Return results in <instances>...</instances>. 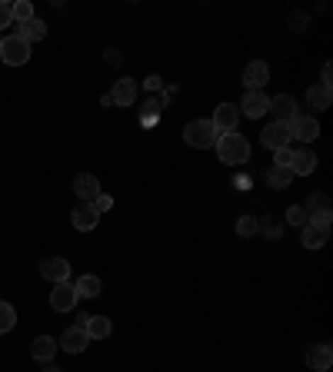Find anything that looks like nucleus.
<instances>
[{
  "label": "nucleus",
  "mask_w": 333,
  "mask_h": 372,
  "mask_svg": "<svg viewBox=\"0 0 333 372\" xmlns=\"http://www.w3.org/2000/svg\"><path fill=\"white\" fill-rule=\"evenodd\" d=\"M307 366H310L313 372H327L333 366V349L330 342H317V346H307Z\"/></svg>",
  "instance_id": "nucleus-12"
},
{
  "label": "nucleus",
  "mask_w": 333,
  "mask_h": 372,
  "mask_svg": "<svg viewBox=\"0 0 333 372\" xmlns=\"http://www.w3.org/2000/svg\"><path fill=\"white\" fill-rule=\"evenodd\" d=\"M307 216H310V223H320V226H330V219H333V213H330V199L323 197V193H317V197H310V203H307Z\"/></svg>",
  "instance_id": "nucleus-15"
},
{
  "label": "nucleus",
  "mask_w": 333,
  "mask_h": 372,
  "mask_svg": "<svg viewBox=\"0 0 333 372\" xmlns=\"http://www.w3.org/2000/svg\"><path fill=\"white\" fill-rule=\"evenodd\" d=\"M313 170H317V153H313V150H293L290 173L293 176H310Z\"/></svg>",
  "instance_id": "nucleus-18"
},
{
  "label": "nucleus",
  "mask_w": 333,
  "mask_h": 372,
  "mask_svg": "<svg viewBox=\"0 0 333 372\" xmlns=\"http://www.w3.org/2000/svg\"><path fill=\"white\" fill-rule=\"evenodd\" d=\"M287 223H290V226H300V230H303V226L310 223V216H307V209H303V207H290L287 209Z\"/></svg>",
  "instance_id": "nucleus-29"
},
{
  "label": "nucleus",
  "mask_w": 333,
  "mask_h": 372,
  "mask_svg": "<svg viewBox=\"0 0 333 372\" xmlns=\"http://www.w3.org/2000/svg\"><path fill=\"white\" fill-rule=\"evenodd\" d=\"M70 223H74V230H80V233L97 230V223H100L97 207H94V203H80V207H74V213H70Z\"/></svg>",
  "instance_id": "nucleus-11"
},
{
  "label": "nucleus",
  "mask_w": 333,
  "mask_h": 372,
  "mask_svg": "<svg viewBox=\"0 0 333 372\" xmlns=\"http://www.w3.org/2000/svg\"><path fill=\"white\" fill-rule=\"evenodd\" d=\"M270 83V66L264 60H250L244 70V87L247 90H264Z\"/></svg>",
  "instance_id": "nucleus-13"
},
{
  "label": "nucleus",
  "mask_w": 333,
  "mask_h": 372,
  "mask_svg": "<svg viewBox=\"0 0 333 372\" xmlns=\"http://www.w3.org/2000/svg\"><path fill=\"white\" fill-rule=\"evenodd\" d=\"M40 276L50 279V283H70V263H67L64 256H47L44 263H40Z\"/></svg>",
  "instance_id": "nucleus-9"
},
{
  "label": "nucleus",
  "mask_w": 333,
  "mask_h": 372,
  "mask_svg": "<svg viewBox=\"0 0 333 372\" xmlns=\"http://www.w3.org/2000/svg\"><path fill=\"white\" fill-rule=\"evenodd\" d=\"M184 140H187V146H193V150H210V146H217L220 133L213 130L210 120H193L184 127Z\"/></svg>",
  "instance_id": "nucleus-2"
},
{
  "label": "nucleus",
  "mask_w": 333,
  "mask_h": 372,
  "mask_svg": "<svg viewBox=\"0 0 333 372\" xmlns=\"http://www.w3.org/2000/svg\"><path fill=\"white\" fill-rule=\"evenodd\" d=\"M327 240H330V226H320V223H307V226H303V236H300V243H303L307 250H320Z\"/></svg>",
  "instance_id": "nucleus-19"
},
{
  "label": "nucleus",
  "mask_w": 333,
  "mask_h": 372,
  "mask_svg": "<svg viewBox=\"0 0 333 372\" xmlns=\"http://www.w3.org/2000/svg\"><path fill=\"white\" fill-rule=\"evenodd\" d=\"M256 230H266L270 240H280V226L277 223H266V219H256Z\"/></svg>",
  "instance_id": "nucleus-31"
},
{
  "label": "nucleus",
  "mask_w": 333,
  "mask_h": 372,
  "mask_svg": "<svg viewBox=\"0 0 333 372\" xmlns=\"http://www.w3.org/2000/svg\"><path fill=\"white\" fill-rule=\"evenodd\" d=\"M240 117H250V120H260L266 110H270V97H266L264 90H247L244 100H240Z\"/></svg>",
  "instance_id": "nucleus-4"
},
{
  "label": "nucleus",
  "mask_w": 333,
  "mask_h": 372,
  "mask_svg": "<svg viewBox=\"0 0 333 372\" xmlns=\"http://www.w3.org/2000/svg\"><path fill=\"white\" fill-rule=\"evenodd\" d=\"M290 133L303 143H313L320 136V123H317V117H310V113H297V117L290 120Z\"/></svg>",
  "instance_id": "nucleus-5"
},
{
  "label": "nucleus",
  "mask_w": 333,
  "mask_h": 372,
  "mask_svg": "<svg viewBox=\"0 0 333 372\" xmlns=\"http://www.w3.org/2000/svg\"><path fill=\"white\" fill-rule=\"evenodd\" d=\"M87 336L90 339H107V336H111L113 332V326H111V319L107 316H87Z\"/></svg>",
  "instance_id": "nucleus-22"
},
{
  "label": "nucleus",
  "mask_w": 333,
  "mask_h": 372,
  "mask_svg": "<svg viewBox=\"0 0 333 372\" xmlns=\"http://www.w3.org/2000/svg\"><path fill=\"white\" fill-rule=\"evenodd\" d=\"M273 160H277L273 166H290V160H293V150H290V146H283V150H273Z\"/></svg>",
  "instance_id": "nucleus-32"
},
{
  "label": "nucleus",
  "mask_w": 333,
  "mask_h": 372,
  "mask_svg": "<svg viewBox=\"0 0 333 372\" xmlns=\"http://www.w3.org/2000/svg\"><path fill=\"white\" fill-rule=\"evenodd\" d=\"M266 113H273V123H290L300 110H297V100L290 93H280V97H270V110Z\"/></svg>",
  "instance_id": "nucleus-10"
},
{
  "label": "nucleus",
  "mask_w": 333,
  "mask_h": 372,
  "mask_svg": "<svg viewBox=\"0 0 333 372\" xmlns=\"http://www.w3.org/2000/svg\"><path fill=\"white\" fill-rule=\"evenodd\" d=\"M17 326V313H13L11 303H0V332H11Z\"/></svg>",
  "instance_id": "nucleus-26"
},
{
  "label": "nucleus",
  "mask_w": 333,
  "mask_h": 372,
  "mask_svg": "<svg viewBox=\"0 0 333 372\" xmlns=\"http://www.w3.org/2000/svg\"><path fill=\"white\" fill-rule=\"evenodd\" d=\"M74 289H77V296H87V299H94V296H100V289H103V286H100V276L84 273L77 279V286H74Z\"/></svg>",
  "instance_id": "nucleus-24"
},
{
  "label": "nucleus",
  "mask_w": 333,
  "mask_h": 372,
  "mask_svg": "<svg viewBox=\"0 0 333 372\" xmlns=\"http://www.w3.org/2000/svg\"><path fill=\"white\" fill-rule=\"evenodd\" d=\"M111 100H113V107H130L133 100H137V80H130V77L117 80L111 90Z\"/></svg>",
  "instance_id": "nucleus-17"
},
{
  "label": "nucleus",
  "mask_w": 333,
  "mask_h": 372,
  "mask_svg": "<svg viewBox=\"0 0 333 372\" xmlns=\"http://www.w3.org/2000/svg\"><path fill=\"white\" fill-rule=\"evenodd\" d=\"M87 342H90V336H87V329H80V326H70L60 336V342H57V349H67V352H84L87 349Z\"/></svg>",
  "instance_id": "nucleus-16"
},
{
  "label": "nucleus",
  "mask_w": 333,
  "mask_h": 372,
  "mask_svg": "<svg viewBox=\"0 0 333 372\" xmlns=\"http://www.w3.org/2000/svg\"><path fill=\"white\" fill-rule=\"evenodd\" d=\"M320 87H333V66L330 64H323V70H320Z\"/></svg>",
  "instance_id": "nucleus-34"
},
{
  "label": "nucleus",
  "mask_w": 333,
  "mask_h": 372,
  "mask_svg": "<svg viewBox=\"0 0 333 372\" xmlns=\"http://www.w3.org/2000/svg\"><path fill=\"white\" fill-rule=\"evenodd\" d=\"M94 207H97V213H107V209L113 207V197H107V193H100V197L94 199Z\"/></svg>",
  "instance_id": "nucleus-33"
},
{
  "label": "nucleus",
  "mask_w": 333,
  "mask_h": 372,
  "mask_svg": "<svg viewBox=\"0 0 333 372\" xmlns=\"http://www.w3.org/2000/svg\"><path fill=\"white\" fill-rule=\"evenodd\" d=\"M17 37H23L27 44H33V40H44V37H47V23L37 21V17H30V21L17 23Z\"/></svg>",
  "instance_id": "nucleus-20"
},
{
  "label": "nucleus",
  "mask_w": 333,
  "mask_h": 372,
  "mask_svg": "<svg viewBox=\"0 0 333 372\" xmlns=\"http://www.w3.org/2000/svg\"><path fill=\"white\" fill-rule=\"evenodd\" d=\"M147 90L154 93V90H160V77H147Z\"/></svg>",
  "instance_id": "nucleus-35"
},
{
  "label": "nucleus",
  "mask_w": 333,
  "mask_h": 372,
  "mask_svg": "<svg viewBox=\"0 0 333 372\" xmlns=\"http://www.w3.org/2000/svg\"><path fill=\"white\" fill-rule=\"evenodd\" d=\"M213 130L220 133H237V123H240V110L233 107V103H220V107H217V113H213Z\"/></svg>",
  "instance_id": "nucleus-8"
},
{
  "label": "nucleus",
  "mask_w": 333,
  "mask_h": 372,
  "mask_svg": "<svg viewBox=\"0 0 333 372\" xmlns=\"http://www.w3.org/2000/svg\"><path fill=\"white\" fill-rule=\"evenodd\" d=\"M11 21H13L11 4H7V0H0V30H4V27H11Z\"/></svg>",
  "instance_id": "nucleus-30"
},
{
  "label": "nucleus",
  "mask_w": 333,
  "mask_h": 372,
  "mask_svg": "<svg viewBox=\"0 0 333 372\" xmlns=\"http://www.w3.org/2000/svg\"><path fill=\"white\" fill-rule=\"evenodd\" d=\"M0 40H4V37H0Z\"/></svg>",
  "instance_id": "nucleus-38"
},
{
  "label": "nucleus",
  "mask_w": 333,
  "mask_h": 372,
  "mask_svg": "<svg viewBox=\"0 0 333 372\" xmlns=\"http://www.w3.org/2000/svg\"><path fill=\"white\" fill-rule=\"evenodd\" d=\"M290 140H293L290 123H270V127H264V133H260V143L270 146V150H283V146H290Z\"/></svg>",
  "instance_id": "nucleus-6"
},
{
  "label": "nucleus",
  "mask_w": 333,
  "mask_h": 372,
  "mask_svg": "<svg viewBox=\"0 0 333 372\" xmlns=\"http://www.w3.org/2000/svg\"><path fill=\"white\" fill-rule=\"evenodd\" d=\"M11 11H13V21L23 23V21H30L33 17V4L30 0H17V4H11Z\"/></svg>",
  "instance_id": "nucleus-28"
},
{
  "label": "nucleus",
  "mask_w": 333,
  "mask_h": 372,
  "mask_svg": "<svg viewBox=\"0 0 333 372\" xmlns=\"http://www.w3.org/2000/svg\"><path fill=\"white\" fill-rule=\"evenodd\" d=\"M77 289H74V283H57L54 293H50V309L54 313H70V309L77 306Z\"/></svg>",
  "instance_id": "nucleus-7"
},
{
  "label": "nucleus",
  "mask_w": 333,
  "mask_h": 372,
  "mask_svg": "<svg viewBox=\"0 0 333 372\" xmlns=\"http://www.w3.org/2000/svg\"><path fill=\"white\" fill-rule=\"evenodd\" d=\"M217 156H220L227 166H240L250 160V140L244 133H223L217 140Z\"/></svg>",
  "instance_id": "nucleus-1"
},
{
  "label": "nucleus",
  "mask_w": 333,
  "mask_h": 372,
  "mask_svg": "<svg viewBox=\"0 0 333 372\" xmlns=\"http://www.w3.org/2000/svg\"><path fill=\"white\" fill-rule=\"evenodd\" d=\"M307 103H310L313 110H330V103H333V90L330 87H310L307 90Z\"/></svg>",
  "instance_id": "nucleus-23"
},
{
  "label": "nucleus",
  "mask_w": 333,
  "mask_h": 372,
  "mask_svg": "<svg viewBox=\"0 0 333 372\" xmlns=\"http://www.w3.org/2000/svg\"><path fill=\"white\" fill-rule=\"evenodd\" d=\"M74 193H77L84 203H94L100 197V180L94 173H77L74 176Z\"/></svg>",
  "instance_id": "nucleus-14"
},
{
  "label": "nucleus",
  "mask_w": 333,
  "mask_h": 372,
  "mask_svg": "<svg viewBox=\"0 0 333 372\" xmlns=\"http://www.w3.org/2000/svg\"><path fill=\"white\" fill-rule=\"evenodd\" d=\"M266 183L273 186V190H283V186H290V183H293L290 166H270V170H266Z\"/></svg>",
  "instance_id": "nucleus-25"
},
{
  "label": "nucleus",
  "mask_w": 333,
  "mask_h": 372,
  "mask_svg": "<svg viewBox=\"0 0 333 372\" xmlns=\"http://www.w3.org/2000/svg\"><path fill=\"white\" fill-rule=\"evenodd\" d=\"M303 23H307V17H303V13H297V17H293V30H303Z\"/></svg>",
  "instance_id": "nucleus-36"
},
{
  "label": "nucleus",
  "mask_w": 333,
  "mask_h": 372,
  "mask_svg": "<svg viewBox=\"0 0 333 372\" xmlns=\"http://www.w3.org/2000/svg\"><path fill=\"white\" fill-rule=\"evenodd\" d=\"M44 372H64L60 366H54V362H44Z\"/></svg>",
  "instance_id": "nucleus-37"
},
{
  "label": "nucleus",
  "mask_w": 333,
  "mask_h": 372,
  "mask_svg": "<svg viewBox=\"0 0 333 372\" xmlns=\"http://www.w3.org/2000/svg\"><path fill=\"white\" fill-rule=\"evenodd\" d=\"M57 352V339H50V336H37V339L30 342V356L37 362H50Z\"/></svg>",
  "instance_id": "nucleus-21"
},
{
  "label": "nucleus",
  "mask_w": 333,
  "mask_h": 372,
  "mask_svg": "<svg viewBox=\"0 0 333 372\" xmlns=\"http://www.w3.org/2000/svg\"><path fill=\"white\" fill-rule=\"evenodd\" d=\"M256 216H240L237 219V236H244V240H250V236H256Z\"/></svg>",
  "instance_id": "nucleus-27"
},
{
  "label": "nucleus",
  "mask_w": 333,
  "mask_h": 372,
  "mask_svg": "<svg viewBox=\"0 0 333 372\" xmlns=\"http://www.w3.org/2000/svg\"><path fill=\"white\" fill-rule=\"evenodd\" d=\"M0 60L11 66H23L30 60V44H27L23 37H17V33L4 37V40H0Z\"/></svg>",
  "instance_id": "nucleus-3"
}]
</instances>
